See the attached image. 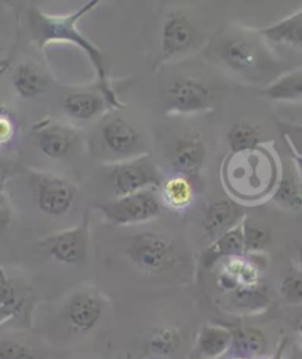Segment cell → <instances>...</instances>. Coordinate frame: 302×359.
Listing matches in <instances>:
<instances>
[{
    "label": "cell",
    "instance_id": "6da1fadb",
    "mask_svg": "<svg viewBox=\"0 0 302 359\" xmlns=\"http://www.w3.org/2000/svg\"><path fill=\"white\" fill-rule=\"evenodd\" d=\"M98 4L99 0H90V2L80 6L73 13H68V15L64 17L49 15L42 9L33 6L29 11V29L33 41L40 48H45L49 43H53V41H66V43H73L83 50L96 70L102 98L109 107L122 108L124 105L120 102L115 90L113 89L111 80H109L103 52L94 43H92L83 33L77 30V22L86 13L93 11Z\"/></svg>",
    "mask_w": 302,
    "mask_h": 359
},
{
    "label": "cell",
    "instance_id": "7a4b0ae2",
    "mask_svg": "<svg viewBox=\"0 0 302 359\" xmlns=\"http://www.w3.org/2000/svg\"><path fill=\"white\" fill-rule=\"evenodd\" d=\"M93 209L101 212L108 222L124 226L143 224L158 217L162 212V204L157 191L150 188L131 196L118 197L114 201L98 203Z\"/></svg>",
    "mask_w": 302,
    "mask_h": 359
},
{
    "label": "cell",
    "instance_id": "3957f363",
    "mask_svg": "<svg viewBox=\"0 0 302 359\" xmlns=\"http://www.w3.org/2000/svg\"><path fill=\"white\" fill-rule=\"evenodd\" d=\"M127 256L134 266L148 273L171 269L178 259L173 241L155 232H142L133 237L127 248Z\"/></svg>",
    "mask_w": 302,
    "mask_h": 359
},
{
    "label": "cell",
    "instance_id": "277c9868",
    "mask_svg": "<svg viewBox=\"0 0 302 359\" xmlns=\"http://www.w3.org/2000/svg\"><path fill=\"white\" fill-rule=\"evenodd\" d=\"M109 179H111L115 198L131 196L150 188L157 189L162 185L161 175L150 156L117 164L109 173Z\"/></svg>",
    "mask_w": 302,
    "mask_h": 359
},
{
    "label": "cell",
    "instance_id": "5b68a950",
    "mask_svg": "<svg viewBox=\"0 0 302 359\" xmlns=\"http://www.w3.org/2000/svg\"><path fill=\"white\" fill-rule=\"evenodd\" d=\"M38 248L58 264L68 266L81 265L87 257L89 248L87 220L74 228L50 233L38 241Z\"/></svg>",
    "mask_w": 302,
    "mask_h": 359
},
{
    "label": "cell",
    "instance_id": "8992f818",
    "mask_svg": "<svg viewBox=\"0 0 302 359\" xmlns=\"http://www.w3.org/2000/svg\"><path fill=\"white\" fill-rule=\"evenodd\" d=\"M105 309V300L96 288L77 290L68 299L64 316L70 330L76 334H87L99 324Z\"/></svg>",
    "mask_w": 302,
    "mask_h": 359
},
{
    "label": "cell",
    "instance_id": "52a82bcc",
    "mask_svg": "<svg viewBox=\"0 0 302 359\" xmlns=\"http://www.w3.org/2000/svg\"><path fill=\"white\" fill-rule=\"evenodd\" d=\"M168 111L175 114H194L208 109L213 101L210 88L199 79H174L164 92Z\"/></svg>",
    "mask_w": 302,
    "mask_h": 359
},
{
    "label": "cell",
    "instance_id": "ba28073f",
    "mask_svg": "<svg viewBox=\"0 0 302 359\" xmlns=\"http://www.w3.org/2000/svg\"><path fill=\"white\" fill-rule=\"evenodd\" d=\"M34 194L40 212L48 216L68 213L76 200V188L57 175H38L34 181Z\"/></svg>",
    "mask_w": 302,
    "mask_h": 359
},
{
    "label": "cell",
    "instance_id": "9c48e42d",
    "mask_svg": "<svg viewBox=\"0 0 302 359\" xmlns=\"http://www.w3.org/2000/svg\"><path fill=\"white\" fill-rule=\"evenodd\" d=\"M196 40V27L182 11H175L166 18L161 33L162 60L189 50Z\"/></svg>",
    "mask_w": 302,
    "mask_h": 359
},
{
    "label": "cell",
    "instance_id": "30bf717a",
    "mask_svg": "<svg viewBox=\"0 0 302 359\" xmlns=\"http://www.w3.org/2000/svg\"><path fill=\"white\" fill-rule=\"evenodd\" d=\"M34 135L38 149L52 160H62L68 157L77 142V135L73 129L55 121L36 124Z\"/></svg>",
    "mask_w": 302,
    "mask_h": 359
},
{
    "label": "cell",
    "instance_id": "8fae6325",
    "mask_svg": "<svg viewBox=\"0 0 302 359\" xmlns=\"http://www.w3.org/2000/svg\"><path fill=\"white\" fill-rule=\"evenodd\" d=\"M207 148L202 140V135L196 130L182 135L174 144L173 149V165L178 175L187 177H195L205 161Z\"/></svg>",
    "mask_w": 302,
    "mask_h": 359
},
{
    "label": "cell",
    "instance_id": "7c38bea8",
    "mask_svg": "<svg viewBox=\"0 0 302 359\" xmlns=\"http://www.w3.org/2000/svg\"><path fill=\"white\" fill-rule=\"evenodd\" d=\"M218 55L235 72H250L257 68L258 49L254 41L243 34H230L220 43Z\"/></svg>",
    "mask_w": 302,
    "mask_h": 359
},
{
    "label": "cell",
    "instance_id": "4fadbf2b",
    "mask_svg": "<svg viewBox=\"0 0 302 359\" xmlns=\"http://www.w3.org/2000/svg\"><path fill=\"white\" fill-rule=\"evenodd\" d=\"M103 145L117 156H130L141 142V132L122 117L109 118L101 130Z\"/></svg>",
    "mask_w": 302,
    "mask_h": 359
},
{
    "label": "cell",
    "instance_id": "5bb4252c",
    "mask_svg": "<svg viewBox=\"0 0 302 359\" xmlns=\"http://www.w3.org/2000/svg\"><path fill=\"white\" fill-rule=\"evenodd\" d=\"M243 222L245 217L236 226H233L223 236H220L207 250H203L201 256V265L205 269H213L227 259L245 256Z\"/></svg>",
    "mask_w": 302,
    "mask_h": 359
},
{
    "label": "cell",
    "instance_id": "9a60e30c",
    "mask_svg": "<svg viewBox=\"0 0 302 359\" xmlns=\"http://www.w3.org/2000/svg\"><path fill=\"white\" fill-rule=\"evenodd\" d=\"M185 334L177 327H158L148 334L143 343L145 359H175L180 355Z\"/></svg>",
    "mask_w": 302,
    "mask_h": 359
},
{
    "label": "cell",
    "instance_id": "2e32d148",
    "mask_svg": "<svg viewBox=\"0 0 302 359\" xmlns=\"http://www.w3.org/2000/svg\"><path fill=\"white\" fill-rule=\"evenodd\" d=\"M231 328L207 324L199 331L192 356L195 359H220L229 355L231 348Z\"/></svg>",
    "mask_w": 302,
    "mask_h": 359
},
{
    "label": "cell",
    "instance_id": "e0dca14e",
    "mask_svg": "<svg viewBox=\"0 0 302 359\" xmlns=\"http://www.w3.org/2000/svg\"><path fill=\"white\" fill-rule=\"evenodd\" d=\"M242 220V212L235 203L229 200H217L210 203L205 209L202 226L208 237L217 240Z\"/></svg>",
    "mask_w": 302,
    "mask_h": 359
},
{
    "label": "cell",
    "instance_id": "ac0fdd59",
    "mask_svg": "<svg viewBox=\"0 0 302 359\" xmlns=\"http://www.w3.org/2000/svg\"><path fill=\"white\" fill-rule=\"evenodd\" d=\"M231 348L229 355L240 359L263 358L267 351L266 334L255 327L231 328Z\"/></svg>",
    "mask_w": 302,
    "mask_h": 359
},
{
    "label": "cell",
    "instance_id": "d6986e66",
    "mask_svg": "<svg viewBox=\"0 0 302 359\" xmlns=\"http://www.w3.org/2000/svg\"><path fill=\"white\" fill-rule=\"evenodd\" d=\"M108 107L101 95L93 92H71L64 96V113L74 120H92L103 113Z\"/></svg>",
    "mask_w": 302,
    "mask_h": 359
},
{
    "label": "cell",
    "instance_id": "ffe728a7",
    "mask_svg": "<svg viewBox=\"0 0 302 359\" xmlns=\"http://www.w3.org/2000/svg\"><path fill=\"white\" fill-rule=\"evenodd\" d=\"M12 83L21 98L33 100L40 93L46 92L49 86V79L36 64L24 62L13 72Z\"/></svg>",
    "mask_w": 302,
    "mask_h": 359
},
{
    "label": "cell",
    "instance_id": "44dd1931",
    "mask_svg": "<svg viewBox=\"0 0 302 359\" xmlns=\"http://www.w3.org/2000/svg\"><path fill=\"white\" fill-rule=\"evenodd\" d=\"M258 33L267 40L274 41V43L302 49V11L279 22L264 27V29H261Z\"/></svg>",
    "mask_w": 302,
    "mask_h": 359
},
{
    "label": "cell",
    "instance_id": "7402d4cb",
    "mask_svg": "<svg viewBox=\"0 0 302 359\" xmlns=\"http://www.w3.org/2000/svg\"><path fill=\"white\" fill-rule=\"evenodd\" d=\"M195 188L192 179L183 175H174L162 184L164 204L174 210H186L194 203Z\"/></svg>",
    "mask_w": 302,
    "mask_h": 359
},
{
    "label": "cell",
    "instance_id": "603a6c76",
    "mask_svg": "<svg viewBox=\"0 0 302 359\" xmlns=\"http://www.w3.org/2000/svg\"><path fill=\"white\" fill-rule=\"evenodd\" d=\"M231 305L243 312H258L268 303L267 287L261 281L254 285H239L235 292L229 293Z\"/></svg>",
    "mask_w": 302,
    "mask_h": 359
},
{
    "label": "cell",
    "instance_id": "cb8c5ba5",
    "mask_svg": "<svg viewBox=\"0 0 302 359\" xmlns=\"http://www.w3.org/2000/svg\"><path fill=\"white\" fill-rule=\"evenodd\" d=\"M261 140V129L250 121H239L229 129L227 144L235 154L255 149Z\"/></svg>",
    "mask_w": 302,
    "mask_h": 359
},
{
    "label": "cell",
    "instance_id": "d4e9b609",
    "mask_svg": "<svg viewBox=\"0 0 302 359\" xmlns=\"http://www.w3.org/2000/svg\"><path fill=\"white\" fill-rule=\"evenodd\" d=\"M266 95L274 101H302V68L271 83L266 89Z\"/></svg>",
    "mask_w": 302,
    "mask_h": 359
},
{
    "label": "cell",
    "instance_id": "484cf974",
    "mask_svg": "<svg viewBox=\"0 0 302 359\" xmlns=\"http://www.w3.org/2000/svg\"><path fill=\"white\" fill-rule=\"evenodd\" d=\"M25 306V300L13 284L0 271V324L18 316Z\"/></svg>",
    "mask_w": 302,
    "mask_h": 359
},
{
    "label": "cell",
    "instance_id": "4316f807",
    "mask_svg": "<svg viewBox=\"0 0 302 359\" xmlns=\"http://www.w3.org/2000/svg\"><path fill=\"white\" fill-rule=\"evenodd\" d=\"M271 233L267 228L259 225H251L245 219L243 222V245L245 255H258L270 244Z\"/></svg>",
    "mask_w": 302,
    "mask_h": 359
},
{
    "label": "cell",
    "instance_id": "83f0119b",
    "mask_svg": "<svg viewBox=\"0 0 302 359\" xmlns=\"http://www.w3.org/2000/svg\"><path fill=\"white\" fill-rule=\"evenodd\" d=\"M274 200L285 209L299 210L302 207V197L295 179L291 176H283L274 192Z\"/></svg>",
    "mask_w": 302,
    "mask_h": 359
},
{
    "label": "cell",
    "instance_id": "f1b7e54d",
    "mask_svg": "<svg viewBox=\"0 0 302 359\" xmlns=\"http://www.w3.org/2000/svg\"><path fill=\"white\" fill-rule=\"evenodd\" d=\"M0 359H38L34 349L15 339H0Z\"/></svg>",
    "mask_w": 302,
    "mask_h": 359
},
{
    "label": "cell",
    "instance_id": "f546056e",
    "mask_svg": "<svg viewBox=\"0 0 302 359\" xmlns=\"http://www.w3.org/2000/svg\"><path fill=\"white\" fill-rule=\"evenodd\" d=\"M280 294L291 305L302 303V275H289L280 284Z\"/></svg>",
    "mask_w": 302,
    "mask_h": 359
},
{
    "label": "cell",
    "instance_id": "4dcf8cb0",
    "mask_svg": "<svg viewBox=\"0 0 302 359\" xmlns=\"http://www.w3.org/2000/svg\"><path fill=\"white\" fill-rule=\"evenodd\" d=\"M13 217L12 204L6 196V192L0 189V236L10 226Z\"/></svg>",
    "mask_w": 302,
    "mask_h": 359
},
{
    "label": "cell",
    "instance_id": "1f68e13d",
    "mask_svg": "<svg viewBox=\"0 0 302 359\" xmlns=\"http://www.w3.org/2000/svg\"><path fill=\"white\" fill-rule=\"evenodd\" d=\"M12 136V124L6 117H0V144L6 142Z\"/></svg>",
    "mask_w": 302,
    "mask_h": 359
},
{
    "label": "cell",
    "instance_id": "d6a6232c",
    "mask_svg": "<svg viewBox=\"0 0 302 359\" xmlns=\"http://www.w3.org/2000/svg\"><path fill=\"white\" fill-rule=\"evenodd\" d=\"M6 68H8V62L6 61L5 62H0V76H2L6 72Z\"/></svg>",
    "mask_w": 302,
    "mask_h": 359
},
{
    "label": "cell",
    "instance_id": "836d02e7",
    "mask_svg": "<svg viewBox=\"0 0 302 359\" xmlns=\"http://www.w3.org/2000/svg\"><path fill=\"white\" fill-rule=\"evenodd\" d=\"M298 259H299V264L302 265V244L298 248Z\"/></svg>",
    "mask_w": 302,
    "mask_h": 359
},
{
    "label": "cell",
    "instance_id": "e575fe53",
    "mask_svg": "<svg viewBox=\"0 0 302 359\" xmlns=\"http://www.w3.org/2000/svg\"><path fill=\"white\" fill-rule=\"evenodd\" d=\"M295 158H296V163H298V165H299V170H301V173H302V157H301V156H296Z\"/></svg>",
    "mask_w": 302,
    "mask_h": 359
},
{
    "label": "cell",
    "instance_id": "d590c367",
    "mask_svg": "<svg viewBox=\"0 0 302 359\" xmlns=\"http://www.w3.org/2000/svg\"><path fill=\"white\" fill-rule=\"evenodd\" d=\"M291 359H302V355H298V356H296V355H294Z\"/></svg>",
    "mask_w": 302,
    "mask_h": 359
},
{
    "label": "cell",
    "instance_id": "8d00e7d4",
    "mask_svg": "<svg viewBox=\"0 0 302 359\" xmlns=\"http://www.w3.org/2000/svg\"><path fill=\"white\" fill-rule=\"evenodd\" d=\"M231 359H240V358H231ZM257 359H264V358H257Z\"/></svg>",
    "mask_w": 302,
    "mask_h": 359
}]
</instances>
